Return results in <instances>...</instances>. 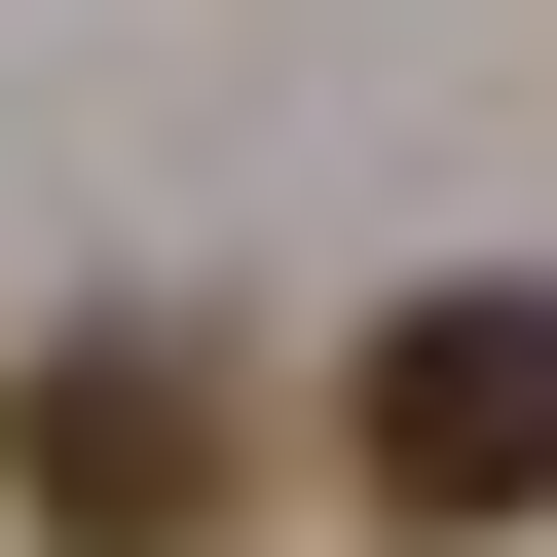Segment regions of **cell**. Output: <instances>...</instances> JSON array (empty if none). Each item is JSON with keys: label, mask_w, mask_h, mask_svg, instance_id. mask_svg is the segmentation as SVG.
I'll return each instance as SVG.
<instances>
[{"label": "cell", "mask_w": 557, "mask_h": 557, "mask_svg": "<svg viewBox=\"0 0 557 557\" xmlns=\"http://www.w3.org/2000/svg\"><path fill=\"white\" fill-rule=\"evenodd\" d=\"M335 483H372L409 557H520V520H557V298H520V260H483V298H372Z\"/></svg>", "instance_id": "cell-2"}, {"label": "cell", "mask_w": 557, "mask_h": 557, "mask_svg": "<svg viewBox=\"0 0 557 557\" xmlns=\"http://www.w3.org/2000/svg\"><path fill=\"white\" fill-rule=\"evenodd\" d=\"M0 520H38V557H223L260 520V372L186 298H75L38 372H0Z\"/></svg>", "instance_id": "cell-1"}]
</instances>
